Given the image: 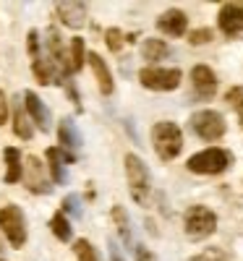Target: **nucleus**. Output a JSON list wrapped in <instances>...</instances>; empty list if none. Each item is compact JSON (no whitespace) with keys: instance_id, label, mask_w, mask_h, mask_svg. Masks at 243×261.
Wrapping results in <instances>:
<instances>
[{"instance_id":"obj_25","label":"nucleus","mask_w":243,"mask_h":261,"mask_svg":"<svg viewBox=\"0 0 243 261\" xmlns=\"http://www.w3.org/2000/svg\"><path fill=\"white\" fill-rule=\"evenodd\" d=\"M105 39H107V47L113 53H120L123 50V32L120 29H107L105 32Z\"/></svg>"},{"instance_id":"obj_24","label":"nucleus","mask_w":243,"mask_h":261,"mask_svg":"<svg viewBox=\"0 0 243 261\" xmlns=\"http://www.w3.org/2000/svg\"><path fill=\"white\" fill-rule=\"evenodd\" d=\"M74 253H76L79 261H100L89 241H76V243H74Z\"/></svg>"},{"instance_id":"obj_6","label":"nucleus","mask_w":243,"mask_h":261,"mask_svg":"<svg viewBox=\"0 0 243 261\" xmlns=\"http://www.w3.org/2000/svg\"><path fill=\"white\" fill-rule=\"evenodd\" d=\"M191 128L196 130L199 139L204 141H217L225 136V118L214 110H202L191 115Z\"/></svg>"},{"instance_id":"obj_14","label":"nucleus","mask_w":243,"mask_h":261,"mask_svg":"<svg viewBox=\"0 0 243 261\" xmlns=\"http://www.w3.org/2000/svg\"><path fill=\"white\" fill-rule=\"evenodd\" d=\"M58 16L63 18V24L68 29H81L86 18V6L84 3H58Z\"/></svg>"},{"instance_id":"obj_28","label":"nucleus","mask_w":243,"mask_h":261,"mask_svg":"<svg viewBox=\"0 0 243 261\" xmlns=\"http://www.w3.org/2000/svg\"><path fill=\"white\" fill-rule=\"evenodd\" d=\"M209 39H212V32H209V29H196V32L188 34L191 45H204V42H209Z\"/></svg>"},{"instance_id":"obj_32","label":"nucleus","mask_w":243,"mask_h":261,"mask_svg":"<svg viewBox=\"0 0 243 261\" xmlns=\"http://www.w3.org/2000/svg\"><path fill=\"white\" fill-rule=\"evenodd\" d=\"M29 53H32V60L39 58V45H37V32L29 34Z\"/></svg>"},{"instance_id":"obj_29","label":"nucleus","mask_w":243,"mask_h":261,"mask_svg":"<svg viewBox=\"0 0 243 261\" xmlns=\"http://www.w3.org/2000/svg\"><path fill=\"white\" fill-rule=\"evenodd\" d=\"M228 102H233L238 110L243 107V89H240V86H233V89L228 92Z\"/></svg>"},{"instance_id":"obj_3","label":"nucleus","mask_w":243,"mask_h":261,"mask_svg":"<svg viewBox=\"0 0 243 261\" xmlns=\"http://www.w3.org/2000/svg\"><path fill=\"white\" fill-rule=\"evenodd\" d=\"M126 178H128V188L134 201L139 206H147L149 204V170L134 151L126 154Z\"/></svg>"},{"instance_id":"obj_15","label":"nucleus","mask_w":243,"mask_h":261,"mask_svg":"<svg viewBox=\"0 0 243 261\" xmlns=\"http://www.w3.org/2000/svg\"><path fill=\"white\" fill-rule=\"evenodd\" d=\"M89 65H92V71H94V79L100 84V92L102 94H113L115 89V81L113 76H110V68H107V63L97 55V53H89Z\"/></svg>"},{"instance_id":"obj_19","label":"nucleus","mask_w":243,"mask_h":261,"mask_svg":"<svg viewBox=\"0 0 243 261\" xmlns=\"http://www.w3.org/2000/svg\"><path fill=\"white\" fill-rule=\"evenodd\" d=\"M141 55H144V60H149V63H157V60H162V58L170 55V47L165 45L162 39H147L144 45H141Z\"/></svg>"},{"instance_id":"obj_13","label":"nucleus","mask_w":243,"mask_h":261,"mask_svg":"<svg viewBox=\"0 0 243 261\" xmlns=\"http://www.w3.org/2000/svg\"><path fill=\"white\" fill-rule=\"evenodd\" d=\"M217 24L225 34H235V32H243V6L240 3H228L223 6L217 16Z\"/></svg>"},{"instance_id":"obj_8","label":"nucleus","mask_w":243,"mask_h":261,"mask_svg":"<svg viewBox=\"0 0 243 261\" xmlns=\"http://www.w3.org/2000/svg\"><path fill=\"white\" fill-rule=\"evenodd\" d=\"M24 186L32 193H50V180L45 175V167H42L39 157H27V162H24Z\"/></svg>"},{"instance_id":"obj_35","label":"nucleus","mask_w":243,"mask_h":261,"mask_svg":"<svg viewBox=\"0 0 243 261\" xmlns=\"http://www.w3.org/2000/svg\"><path fill=\"white\" fill-rule=\"evenodd\" d=\"M0 253H3V243H0Z\"/></svg>"},{"instance_id":"obj_34","label":"nucleus","mask_w":243,"mask_h":261,"mask_svg":"<svg viewBox=\"0 0 243 261\" xmlns=\"http://www.w3.org/2000/svg\"><path fill=\"white\" fill-rule=\"evenodd\" d=\"M238 113H240V125H243V107H240V110H238Z\"/></svg>"},{"instance_id":"obj_33","label":"nucleus","mask_w":243,"mask_h":261,"mask_svg":"<svg viewBox=\"0 0 243 261\" xmlns=\"http://www.w3.org/2000/svg\"><path fill=\"white\" fill-rule=\"evenodd\" d=\"M110 261H126L123 253H120V248H118L113 241H110Z\"/></svg>"},{"instance_id":"obj_18","label":"nucleus","mask_w":243,"mask_h":261,"mask_svg":"<svg viewBox=\"0 0 243 261\" xmlns=\"http://www.w3.org/2000/svg\"><path fill=\"white\" fill-rule=\"evenodd\" d=\"M6 165H8L6 183H18V180H24V172H21V154H18L16 146H6Z\"/></svg>"},{"instance_id":"obj_20","label":"nucleus","mask_w":243,"mask_h":261,"mask_svg":"<svg viewBox=\"0 0 243 261\" xmlns=\"http://www.w3.org/2000/svg\"><path fill=\"white\" fill-rule=\"evenodd\" d=\"M60 157H63V151L50 146L47 149V165H50V175L55 183H68V175H65V167L60 165Z\"/></svg>"},{"instance_id":"obj_2","label":"nucleus","mask_w":243,"mask_h":261,"mask_svg":"<svg viewBox=\"0 0 243 261\" xmlns=\"http://www.w3.org/2000/svg\"><path fill=\"white\" fill-rule=\"evenodd\" d=\"M233 157H230V151L225 149H204V151H199V154H193L188 160V170L196 172V175H220V172H225L230 167Z\"/></svg>"},{"instance_id":"obj_9","label":"nucleus","mask_w":243,"mask_h":261,"mask_svg":"<svg viewBox=\"0 0 243 261\" xmlns=\"http://www.w3.org/2000/svg\"><path fill=\"white\" fill-rule=\"evenodd\" d=\"M191 84L196 89V97L209 99V97H214V89H217V76H214V71L209 68V65H193Z\"/></svg>"},{"instance_id":"obj_36","label":"nucleus","mask_w":243,"mask_h":261,"mask_svg":"<svg viewBox=\"0 0 243 261\" xmlns=\"http://www.w3.org/2000/svg\"><path fill=\"white\" fill-rule=\"evenodd\" d=\"M0 261H3V258H0Z\"/></svg>"},{"instance_id":"obj_17","label":"nucleus","mask_w":243,"mask_h":261,"mask_svg":"<svg viewBox=\"0 0 243 261\" xmlns=\"http://www.w3.org/2000/svg\"><path fill=\"white\" fill-rule=\"evenodd\" d=\"M47 53H50V63L58 71H63V65L68 60H65V55H63V42H60V34H58L55 27L47 29Z\"/></svg>"},{"instance_id":"obj_16","label":"nucleus","mask_w":243,"mask_h":261,"mask_svg":"<svg viewBox=\"0 0 243 261\" xmlns=\"http://www.w3.org/2000/svg\"><path fill=\"white\" fill-rule=\"evenodd\" d=\"M29 113H27V107H21V97L13 99V134L18 139H24L29 141L34 136V130H32V123H29Z\"/></svg>"},{"instance_id":"obj_4","label":"nucleus","mask_w":243,"mask_h":261,"mask_svg":"<svg viewBox=\"0 0 243 261\" xmlns=\"http://www.w3.org/2000/svg\"><path fill=\"white\" fill-rule=\"evenodd\" d=\"M0 230L8 238V243L13 248H21L27 243V222H24V212L18 206L8 204L0 209Z\"/></svg>"},{"instance_id":"obj_12","label":"nucleus","mask_w":243,"mask_h":261,"mask_svg":"<svg viewBox=\"0 0 243 261\" xmlns=\"http://www.w3.org/2000/svg\"><path fill=\"white\" fill-rule=\"evenodd\" d=\"M24 107H27L32 123H34L37 128H42V134H45V130H50V110H47V105L42 102L34 92H27V94H24Z\"/></svg>"},{"instance_id":"obj_7","label":"nucleus","mask_w":243,"mask_h":261,"mask_svg":"<svg viewBox=\"0 0 243 261\" xmlns=\"http://www.w3.org/2000/svg\"><path fill=\"white\" fill-rule=\"evenodd\" d=\"M139 81L152 92H173L181 84L178 68H141Z\"/></svg>"},{"instance_id":"obj_5","label":"nucleus","mask_w":243,"mask_h":261,"mask_svg":"<svg viewBox=\"0 0 243 261\" xmlns=\"http://www.w3.org/2000/svg\"><path fill=\"white\" fill-rule=\"evenodd\" d=\"M217 227V214L207 206H191L186 212V232L191 241H202V238L212 235Z\"/></svg>"},{"instance_id":"obj_30","label":"nucleus","mask_w":243,"mask_h":261,"mask_svg":"<svg viewBox=\"0 0 243 261\" xmlns=\"http://www.w3.org/2000/svg\"><path fill=\"white\" fill-rule=\"evenodd\" d=\"M6 120H8V102H6L3 89H0V125H3Z\"/></svg>"},{"instance_id":"obj_11","label":"nucleus","mask_w":243,"mask_h":261,"mask_svg":"<svg viewBox=\"0 0 243 261\" xmlns=\"http://www.w3.org/2000/svg\"><path fill=\"white\" fill-rule=\"evenodd\" d=\"M186 27H188V18L178 8H170V11H165L157 18V29L162 34H167V37H183L186 34Z\"/></svg>"},{"instance_id":"obj_23","label":"nucleus","mask_w":243,"mask_h":261,"mask_svg":"<svg viewBox=\"0 0 243 261\" xmlns=\"http://www.w3.org/2000/svg\"><path fill=\"white\" fill-rule=\"evenodd\" d=\"M71 58H68V71H81L84 68V39L74 37L71 39Z\"/></svg>"},{"instance_id":"obj_31","label":"nucleus","mask_w":243,"mask_h":261,"mask_svg":"<svg viewBox=\"0 0 243 261\" xmlns=\"http://www.w3.org/2000/svg\"><path fill=\"white\" fill-rule=\"evenodd\" d=\"M136 261H157L152 251H147L144 246H136Z\"/></svg>"},{"instance_id":"obj_22","label":"nucleus","mask_w":243,"mask_h":261,"mask_svg":"<svg viewBox=\"0 0 243 261\" xmlns=\"http://www.w3.org/2000/svg\"><path fill=\"white\" fill-rule=\"evenodd\" d=\"M113 222L120 232V238L126 241V246H131V238H134V232H131V222H128V214L123 206H113Z\"/></svg>"},{"instance_id":"obj_10","label":"nucleus","mask_w":243,"mask_h":261,"mask_svg":"<svg viewBox=\"0 0 243 261\" xmlns=\"http://www.w3.org/2000/svg\"><path fill=\"white\" fill-rule=\"evenodd\" d=\"M58 139H60V144H63V157L65 160H76V154L74 151L81 146V136H79V130H76V123H74V118H63L60 120V125H58Z\"/></svg>"},{"instance_id":"obj_1","label":"nucleus","mask_w":243,"mask_h":261,"mask_svg":"<svg viewBox=\"0 0 243 261\" xmlns=\"http://www.w3.org/2000/svg\"><path fill=\"white\" fill-rule=\"evenodd\" d=\"M152 144H154V151L160 154V160H175L183 149V134L175 123L162 120L152 128Z\"/></svg>"},{"instance_id":"obj_26","label":"nucleus","mask_w":243,"mask_h":261,"mask_svg":"<svg viewBox=\"0 0 243 261\" xmlns=\"http://www.w3.org/2000/svg\"><path fill=\"white\" fill-rule=\"evenodd\" d=\"M60 212H63V214H74V217H84V214H81V206H79V196H76V193L65 196Z\"/></svg>"},{"instance_id":"obj_27","label":"nucleus","mask_w":243,"mask_h":261,"mask_svg":"<svg viewBox=\"0 0 243 261\" xmlns=\"http://www.w3.org/2000/svg\"><path fill=\"white\" fill-rule=\"evenodd\" d=\"M196 261H230V258L225 256V251H220V248H209V251H204V253H199V256H196Z\"/></svg>"},{"instance_id":"obj_21","label":"nucleus","mask_w":243,"mask_h":261,"mask_svg":"<svg viewBox=\"0 0 243 261\" xmlns=\"http://www.w3.org/2000/svg\"><path fill=\"white\" fill-rule=\"evenodd\" d=\"M50 230H53V235L58 238V241H63V243H68L71 238H74V230H71V222L65 220V214L63 212H58L53 220H50Z\"/></svg>"}]
</instances>
